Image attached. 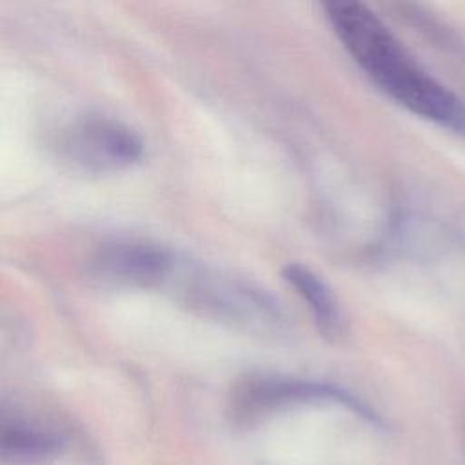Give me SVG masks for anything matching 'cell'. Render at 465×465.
Here are the masks:
<instances>
[{
	"label": "cell",
	"mask_w": 465,
	"mask_h": 465,
	"mask_svg": "<svg viewBox=\"0 0 465 465\" xmlns=\"http://www.w3.org/2000/svg\"><path fill=\"white\" fill-rule=\"evenodd\" d=\"M325 401L345 405L367 420H376L369 407L338 387L280 376H249L240 381L231 396V416L240 425H251L292 405Z\"/></svg>",
	"instance_id": "obj_4"
},
{
	"label": "cell",
	"mask_w": 465,
	"mask_h": 465,
	"mask_svg": "<svg viewBox=\"0 0 465 465\" xmlns=\"http://www.w3.org/2000/svg\"><path fill=\"white\" fill-rule=\"evenodd\" d=\"M178 296L202 314L254 332H278L285 325L280 303L258 285L202 265L178 262L169 282Z\"/></svg>",
	"instance_id": "obj_2"
},
{
	"label": "cell",
	"mask_w": 465,
	"mask_h": 465,
	"mask_svg": "<svg viewBox=\"0 0 465 465\" xmlns=\"http://www.w3.org/2000/svg\"><path fill=\"white\" fill-rule=\"evenodd\" d=\"M282 276L302 302L307 303L318 332L329 340H338L343 334L345 322L341 307L325 280L311 267L298 262H289L282 269Z\"/></svg>",
	"instance_id": "obj_6"
},
{
	"label": "cell",
	"mask_w": 465,
	"mask_h": 465,
	"mask_svg": "<svg viewBox=\"0 0 465 465\" xmlns=\"http://www.w3.org/2000/svg\"><path fill=\"white\" fill-rule=\"evenodd\" d=\"M62 449L53 432L25 423H4L0 432L2 465H51Z\"/></svg>",
	"instance_id": "obj_7"
},
{
	"label": "cell",
	"mask_w": 465,
	"mask_h": 465,
	"mask_svg": "<svg viewBox=\"0 0 465 465\" xmlns=\"http://www.w3.org/2000/svg\"><path fill=\"white\" fill-rule=\"evenodd\" d=\"M56 149L74 169L98 174L134 165L143 154V142L118 118L84 114L60 129Z\"/></svg>",
	"instance_id": "obj_3"
},
{
	"label": "cell",
	"mask_w": 465,
	"mask_h": 465,
	"mask_svg": "<svg viewBox=\"0 0 465 465\" xmlns=\"http://www.w3.org/2000/svg\"><path fill=\"white\" fill-rule=\"evenodd\" d=\"M325 18L367 78L411 113L465 133V102L429 74L383 20L360 2H329Z\"/></svg>",
	"instance_id": "obj_1"
},
{
	"label": "cell",
	"mask_w": 465,
	"mask_h": 465,
	"mask_svg": "<svg viewBox=\"0 0 465 465\" xmlns=\"http://www.w3.org/2000/svg\"><path fill=\"white\" fill-rule=\"evenodd\" d=\"M176 265V254L156 242L116 238L94 249L87 271L105 285L149 289L169 285Z\"/></svg>",
	"instance_id": "obj_5"
}]
</instances>
